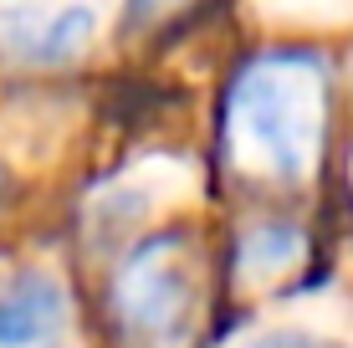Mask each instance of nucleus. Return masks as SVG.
Here are the masks:
<instances>
[{"label": "nucleus", "mask_w": 353, "mask_h": 348, "mask_svg": "<svg viewBox=\"0 0 353 348\" xmlns=\"http://www.w3.org/2000/svg\"><path fill=\"white\" fill-rule=\"evenodd\" d=\"M297 256H302V231L297 225H282V221L251 225V231L241 236V251H236L246 277H276V272H287Z\"/></svg>", "instance_id": "5"}, {"label": "nucleus", "mask_w": 353, "mask_h": 348, "mask_svg": "<svg viewBox=\"0 0 353 348\" xmlns=\"http://www.w3.org/2000/svg\"><path fill=\"white\" fill-rule=\"evenodd\" d=\"M327 128V72L307 52H266L241 67L225 98L236 164L272 179H307Z\"/></svg>", "instance_id": "1"}, {"label": "nucleus", "mask_w": 353, "mask_h": 348, "mask_svg": "<svg viewBox=\"0 0 353 348\" xmlns=\"http://www.w3.org/2000/svg\"><path fill=\"white\" fill-rule=\"evenodd\" d=\"M67 297L41 272H26L10 287H0V348H41L62 333Z\"/></svg>", "instance_id": "4"}, {"label": "nucleus", "mask_w": 353, "mask_h": 348, "mask_svg": "<svg viewBox=\"0 0 353 348\" xmlns=\"http://www.w3.org/2000/svg\"><path fill=\"white\" fill-rule=\"evenodd\" d=\"M246 348H343V343L318 338V333H302V328H276V333H261V338H251Z\"/></svg>", "instance_id": "6"}, {"label": "nucleus", "mask_w": 353, "mask_h": 348, "mask_svg": "<svg viewBox=\"0 0 353 348\" xmlns=\"http://www.w3.org/2000/svg\"><path fill=\"white\" fill-rule=\"evenodd\" d=\"M133 6H139V10H149V6H164V0H133Z\"/></svg>", "instance_id": "7"}, {"label": "nucleus", "mask_w": 353, "mask_h": 348, "mask_svg": "<svg viewBox=\"0 0 353 348\" xmlns=\"http://www.w3.org/2000/svg\"><path fill=\"white\" fill-rule=\"evenodd\" d=\"M113 307L123 313L128 328L139 333H164L185 318L190 307V261L179 236H164V241H149L143 251H133L128 267L118 272L113 287Z\"/></svg>", "instance_id": "2"}, {"label": "nucleus", "mask_w": 353, "mask_h": 348, "mask_svg": "<svg viewBox=\"0 0 353 348\" xmlns=\"http://www.w3.org/2000/svg\"><path fill=\"white\" fill-rule=\"evenodd\" d=\"M92 10L88 6H52V10H10L0 16V52L21 62H67L88 46Z\"/></svg>", "instance_id": "3"}]
</instances>
